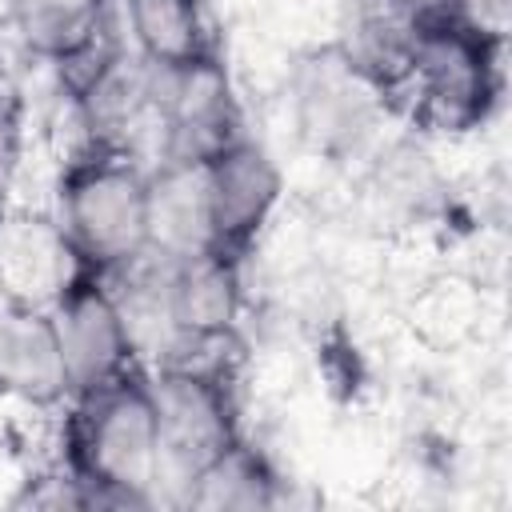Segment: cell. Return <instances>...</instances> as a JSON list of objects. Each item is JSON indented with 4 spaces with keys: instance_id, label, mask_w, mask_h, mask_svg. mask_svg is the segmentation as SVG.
<instances>
[{
    "instance_id": "obj_1",
    "label": "cell",
    "mask_w": 512,
    "mask_h": 512,
    "mask_svg": "<svg viewBox=\"0 0 512 512\" xmlns=\"http://www.w3.org/2000/svg\"><path fill=\"white\" fill-rule=\"evenodd\" d=\"M56 468L76 480L84 508L156 504L160 420L144 364L64 404Z\"/></svg>"
},
{
    "instance_id": "obj_2",
    "label": "cell",
    "mask_w": 512,
    "mask_h": 512,
    "mask_svg": "<svg viewBox=\"0 0 512 512\" xmlns=\"http://www.w3.org/2000/svg\"><path fill=\"white\" fill-rule=\"evenodd\" d=\"M84 268L116 276L148 256V164L116 144H80L56 176V204Z\"/></svg>"
},
{
    "instance_id": "obj_3",
    "label": "cell",
    "mask_w": 512,
    "mask_h": 512,
    "mask_svg": "<svg viewBox=\"0 0 512 512\" xmlns=\"http://www.w3.org/2000/svg\"><path fill=\"white\" fill-rule=\"evenodd\" d=\"M504 48L440 12L420 24L392 96L408 120L432 136L460 140L480 132L504 92Z\"/></svg>"
},
{
    "instance_id": "obj_4",
    "label": "cell",
    "mask_w": 512,
    "mask_h": 512,
    "mask_svg": "<svg viewBox=\"0 0 512 512\" xmlns=\"http://www.w3.org/2000/svg\"><path fill=\"white\" fill-rule=\"evenodd\" d=\"M148 388H152V404H156V420H160L156 504L160 500L184 504V488H188L192 472L208 456H216L224 444L244 436L236 376L148 364Z\"/></svg>"
},
{
    "instance_id": "obj_5",
    "label": "cell",
    "mask_w": 512,
    "mask_h": 512,
    "mask_svg": "<svg viewBox=\"0 0 512 512\" xmlns=\"http://www.w3.org/2000/svg\"><path fill=\"white\" fill-rule=\"evenodd\" d=\"M48 316L56 328V344L64 356L72 396L104 388L144 364L124 300L104 272L80 268L64 284V292L52 300Z\"/></svg>"
},
{
    "instance_id": "obj_6",
    "label": "cell",
    "mask_w": 512,
    "mask_h": 512,
    "mask_svg": "<svg viewBox=\"0 0 512 512\" xmlns=\"http://www.w3.org/2000/svg\"><path fill=\"white\" fill-rule=\"evenodd\" d=\"M204 168V196H208V224L216 252L228 256H256L272 224L284 208V168L264 140L252 132L228 140L212 156L200 160Z\"/></svg>"
},
{
    "instance_id": "obj_7",
    "label": "cell",
    "mask_w": 512,
    "mask_h": 512,
    "mask_svg": "<svg viewBox=\"0 0 512 512\" xmlns=\"http://www.w3.org/2000/svg\"><path fill=\"white\" fill-rule=\"evenodd\" d=\"M160 268V316L164 336H220L240 332L248 292H244V260L228 252H192L180 260L156 256ZM160 348V344H156Z\"/></svg>"
},
{
    "instance_id": "obj_8",
    "label": "cell",
    "mask_w": 512,
    "mask_h": 512,
    "mask_svg": "<svg viewBox=\"0 0 512 512\" xmlns=\"http://www.w3.org/2000/svg\"><path fill=\"white\" fill-rule=\"evenodd\" d=\"M60 220L44 208H0V296L12 304L52 308L80 272Z\"/></svg>"
},
{
    "instance_id": "obj_9",
    "label": "cell",
    "mask_w": 512,
    "mask_h": 512,
    "mask_svg": "<svg viewBox=\"0 0 512 512\" xmlns=\"http://www.w3.org/2000/svg\"><path fill=\"white\" fill-rule=\"evenodd\" d=\"M0 400L32 412H60L72 400L48 308L0 300Z\"/></svg>"
},
{
    "instance_id": "obj_10",
    "label": "cell",
    "mask_w": 512,
    "mask_h": 512,
    "mask_svg": "<svg viewBox=\"0 0 512 512\" xmlns=\"http://www.w3.org/2000/svg\"><path fill=\"white\" fill-rule=\"evenodd\" d=\"M208 196L200 160H160L148 168V252L164 260H180L192 252H208Z\"/></svg>"
},
{
    "instance_id": "obj_11",
    "label": "cell",
    "mask_w": 512,
    "mask_h": 512,
    "mask_svg": "<svg viewBox=\"0 0 512 512\" xmlns=\"http://www.w3.org/2000/svg\"><path fill=\"white\" fill-rule=\"evenodd\" d=\"M116 24L136 60L176 68L216 52L208 0H116Z\"/></svg>"
},
{
    "instance_id": "obj_12",
    "label": "cell",
    "mask_w": 512,
    "mask_h": 512,
    "mask_svg": "<svg viewBox=\"0 0 512 512\" xmlns=\"http://www.w3.org/2000/svg\"><path fill=\"white\" fill-rule=\"evenodd\" d=\"M8 24L24 52L56 68L116 24V0H8Z\"/></svg>"
},
{
    "instance_id": "obj_13",
    "label": "cell",
    "mask_w": 512,
    "mask_h": 512,
    "mask_svg": "<svg viewBox=\"0 0 512 512\" xmlns=\"http://www.w3.org/2000/svg\"><path fill=\"white\" fill-rule=\"evenodd\" d=\"M280 500L284 476L248 436H236L216 456H208L184 488L188 508H276Z\"/></svg>"
},
{
    "instance_id": "obj_14",
    "label": "cell",
    "mask_w": 512,
    "mask_h": 512,
    "mask_svg": "<svg viewBox=\"0 0 512 512\" xmlns=\"http://www.w3.org/2000/svg\"><path fill=\"white\" fill-rule=\"evenodd\" d=\"M480 316L484 296L464 276H428L412 296V328H420V336L440 348L464 344Z\"/></svg>"
},
{
    "instance_id": "obj_15",
    "label": "cell",
    "mask_w": 512,
    "mask_h": 512,
    "mask_svg": "<svg viewBox=\"0 0 512 512\" xmlns=\"http://www.w3.org/2000/svg\"><path fill=\"white\" fill-rule=\"evenodd\" d=\"M448 16H456L464 28L492 44H508L512 32V0H448Z\"/></svg>"
}]
</instances>
